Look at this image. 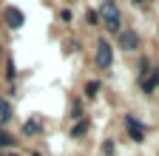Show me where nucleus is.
Segmentation results:
<instances>
[{
  "label": "nucleus",
  "instance_id": "ddd939ff",
  "mask_svg": "<svg viewBox=\"0 0 159 156\" xmlns=\"http://www.w3.org/2000/svg\"><path fill=\"white\" fill-rule=\"evenodd\" d=\"M14 74H17V71H14V63L9 60V63H6V77H9V80H14Z\"/></svg>",
  "mask_w": 159,
  "mask_h": 156
},
{
  "label": "nucleus",
  "instance_id": "9b49d317",
  "mask_svg": "<svg viewBox=\"0 0 159 156\" xmlns=\"http://www.w3.org/2000/svg\"><path fill=\"white\" fill-rule=\"evenodd\" d=\"M88 131V122H80V125H74V131H71V136H83Z\"/></svg>",
  "mask_w": 159,
  "mask_h": 156
},
{
  "label": "nucleus",
  "instance_id": "0eeeda50",
  "mask_svg": "<svg viewBox=\"0 0 159 156\" xmlns=\"http://www.w3.org/2000/svg\"><path fill=\"white\" fill-rule=\"evenodd\" d=\"M9 119H11V102L0 96V122H9Z\"/></svg>",
  "mask_w": 159,
  "mask_h": 156
},
{
  "label": "nucleus",
  "instance_id": "7ed1b4c3",
  "mask_svg": "<svg viewBox=\"0 0 159 156\" xmlns=\"http://www.w3.org/2000/svg\"><path fill=\"white\" fill-rule=\"evenodd\" d=\"M3 23H6L9 29H20V26L26 23V17H23V11H20V9L6 6V9H3Z\"/></svg>",
  "mask_w": 159,
  "mask_h": 156
},
{
  "label": "nucleus",
  "instance_id": "f3484780",
  "mask_svg": "<svg viewBox=\"0 0 159 156\" xmlns=\"http://www.w3.org/2000/svg\"><path fill=\"white\" fill-rule=\"evenodd\" d=\"M34 156H40V153H34Z\"/></svg>",
  "mask_w": 159,
  "mask_h": 156
},
{
  "label": "nucleus",
  "instance_id": "f03ea898",
  "mask_svg": "<svg viewBox=\"0 0 159 156\" xmlns=\"http://www.w3.org/2000/svg\"><path fill=\"white\" fill-rule=\"evenodd\" d=\"M97 65L102 68V71H108L114 65V46L108 40H99L97 43Z\"/></svg>",
  "mask_w": 159,
  "mask_h": 156
},
{
  "label": "nucleus",
  "instance_id": "2eb2a0df",
  "mask_svg": "<svg viewBox=\"0 0 159 156\" xmlns=\"http://www.w3.org/2000/svg\"><path fill=\"white\" fill-rule=\"evenodd\" d=\"M114 150H116V148H114V142H105V145H102V153H105V156H111Z\"/></svg>",
  "mask_w": 159,
  "mask_h": 156
},
{
  "label": "nucleus",
  "instance_id": "4468645a",
  "mask_svg": "<svg viewBox=\"0 0 159 156\" xmlns=\"http://www.w3.org/2000/svg\"><path fill=\"white\" fill-rule=\"evenodd\" d=\"M85 20H88V26H94V23L99 20V14H97V11H88V14H85Z\"/></svg>",
  "mask_w": 159,
  "mask_h": 156
},
{
  "label": "nucleus",
  "instance_id": "f8f14e48",
  "mask_svg": "<svg viewBox=\"0 0 159 156\" xmlns=\"http://www.w3.org/2000/svg\"><path fill=\"white\" fill-rule=\"evenodd\" d=\"M71 17H74L71 9H63V11H60V20H63V23H71Z\"/></svg>",
  "mask_w": 159,
  "mask_h": 156
},
{
  "label": "nucleus",
  "instance_id": "6e6552de",
  "mask_svg": "<svg viewBox=\"0 0 159 156\" xmlns=\"http://www.w3.org/2000/svg\"><path fill=\"white\" fill-rule=\"evenodd\" d=\"M0 148H14V139H11L3 128H0Z\"/></svg>",
  "mask_w": 159,
  "mask_h": 156
},
{
  "label": "nucleus",
  "instance_id": "1a4fd4ad",
  "mask_svg": "<svg viewBox=\"0 0 159 156\" xmlns=\"http://www.w3.org/2000/svg\"><path fill=\"white\" fill-rule=\"evenodd\" d=\"M97 91H99V82H97V80L85 85V96H97Z\"/></svg>",
  "mask_w": 159,
  "mask_h": 156
},
{
  "label": "nucleus",
  "instance_id": "423d86ee",
  "mask_svg": "<svg viewBox=\"0 0 159 156\" xmlns=\"http://www.w3.org/2000/svg\"><path fill=\"white\" fill-rule=\"evenodd\" d=\"M139 85H142V91H145V94H151V91L159 85V68H153V74H151V77H139Z\"/></svg>",
  "mask_w": 159,
  "mask_h": 156
},
{
  "label": "nucleus",
  "instance_id": "f257e3e1",
  "mask_svg": "<svg viewBox=\"0 0 159 156\" xmlns=\"http://www.w3.org/2000/svg\"><path fill=\"white\" fill-rule=\"evenodd\" d=\"M99 17H102V23H105L108 31H114V34L122 31V14H119V9H116L114 0H105V3L99 6Z\"/></svg>",
  "mask_w": 159,
  "mask_h": 156
},
{
  "label": "nucleus",
  "instance_id": "dca6fc26",
  "mask_svg": "<svg viewBox=\"0 0 159 156\" xmlns=\"http://www.w3.org/2000/svg\"><path fill=\"white\" fill-rule=\"evenodd\" d=\"M136 3H148V0H136Z\"/></svg>",
  "mask_w": 159,
  "mask_h": 156
},
{
  "label": "nucleus",
  "instance_id": "20e7f679",
  "mask_svg": "<svg viewBox=\"0 0 159 156\" xmlns=\"http://www.w3.org/2000/svg\"><path fill=\"white\" fill-rule=\"evenodd\" d=\"M119 48H122V51H136L139 48L136 31H131V29H122V31H119Z\"/></svg>",
  "mask_w": 159,
  "mask_h": 156
},
{
  "label": "nucleus",
  "instance_id": "39448f33",
  "mask_svg": "<svg viewBox=\"0 0 159 156\" xmlns=\"http://www.w3.org/2000/svg\"><path fill=\"white\" fill-rule=\"evenodd\" d=\"M125 128H128V133H131L134 142H145V128L139 125L134 116H125Z\"/></svg>",
  "mask_w": 159,
  "mask_h": 156
},
{
  "label": "nucleus",
  "instance_id": "9d476101",
  "mask_svg": "<svg viewBox=\"0 0 159 156\" xmlns=\"http://www.w3.org/2000/svg\"><path fill=\"white\" fill-rule=\"evenodd\" d=\"M26 133H40V122L37 119H31V122H26V128H23Z\"/></svg>",
  "mask_w": 159,
  "mask_h": 156
}]
</instances>
